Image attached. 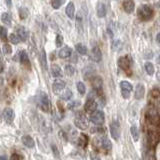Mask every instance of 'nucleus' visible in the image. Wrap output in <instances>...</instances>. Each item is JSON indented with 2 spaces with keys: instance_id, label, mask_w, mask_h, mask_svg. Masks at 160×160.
Instances as JSON below:
<instances>
[{
  "instance_id": "1",
  "label": "nucleus",
  "mask_w": 160,
  "mask_h": 160,
  "mask_svg": "<svg viewBox=\"0 0 160 160\" xmlns=\"http://www.w3.org/2000/svg\"><path fill=\"white\" fill-rule=\"evenodd\" d=\"M137 16L141 21H149L154 16L153 9L149 6V5L143 4L140 5L137 9Z\"/></svg>"
},
{
  "instance_id": "2",
  "label": "nucleus",
  "mask_w": 160,
  "mask_h": 160,
  "mask_svg": "<svg viewBox=\"0 0 160 160\" xmlns=\"http://www.w3.org/2000/svg\"><path fill=\"white\" fill-rule=\"evenodd\" d=\"M36 100H37V104H38L39 108L41 109L42 111L47 112L48 110H49V106H50L48 95L45 92H40L38 94Z\"/></svg>"
},
{
  "instance_id": "3",
  "label": "nucleus",
  "mask_w": 160,
  "mask_h": 160,
  "mask_svg": "<svg viewBox=\"0 0 160 160\" xmlns=\"http://www.w3.org/2000/svg\"><path fill=\"white\" fill-rule=\"evenodd\" d=\"M74 123L79 129H82V130L86 129L88 127L87 119L85 117V115L82 111L76 112V114H75V118H74Z\"/></svg>"
},
{
  "instance_id": "4",
  "label": "nucleus",
  "mask_w": 160,
  "mask_h": 160,
  "mask_svg": "<svg viewBox=\"0 0 160 160\" xmlns=\"http://www.w3.org/2000/svg\"><path fill=\"white\" fill-rule=\"evenodd\" d=\"M84 110H85V112L88 114H92L94 111L97 110V102L95 101V98L92 96V95L89 94L86 102L84 104Z\"/></svg>"
},
{
  "instance_id": "5",
  "label": "nucleus",
  "mask_w": 160,
  "mask_h": 160,
  "mask_svg": "<svg viewBox=\"0 0 160 160\" xmlns=\"http://www.w3.org/2000/svg\"><path fill=\"white\" fill-rule=\"evenodd\" d=\"M120 89H121V94L124 99H128L131 95V92L133 90L132 85L130 84L126 80H123V81L120 82Z\"/></svg>"
},
{
  "instance_id": "6",
  "label": "nucleus",
  "mask_w": 160,
  "mask_h": 160,
  "mask_svg": "<svg viewBox=\"0 0 160 160\" xmlns=\"http://www.w3.org/2000/svg\"><path fill=\"white\" fill-rule=\"evenodd\" d=\"M90 121L95 125H102L104 122V113L101 110H96L90 114Z\"/></svg>"
},
{
  "instance_id": "7",
  "label": "nucleus",
  "mask_w": 160,
  "mask_h": 160,
  "mask_svg": "<svg viewBox=\"0 0 160 160\" xmlns=\"http://www.w3.org/2000/svg\"><path fill=\"white\" fill-rule=\"evenodd\" d=\"M118 66L122 70L127 71V70H129L130 67H131V58H130L128 55L120 57L118 59Z\"/></svg>"
},
{
  "instance_id": "8",
  "label": "nucleus",
  "mask_w": 160,
  "mask_h": 160,
  "mask_svg": "<svg viewBox=\"0 0 160 160\" xmlns=\"http://www.w3.org/2000/svg\"><path fill=\"white\" fill-rule=\"evenodd\" d=\"M146 118L149 122H151L152 124H158L159 122V117L157 115L156 110L154 107H149L147 112H146Z\"/></svg>"
},
{
  "instance_id": "9",
  "label": "nucleus",
  "mask_w": 160,
  "mask_h": 160,
  "mask_svg": "<svg viewBox=\"0 0 160 160\" xmlns=\"http://www.w3.org/2000/svg\"><path fill=\"white\" fill-rule=\"evenodd\" d=\"M110 133H111V136L114 140H118L120 137V125L118 121L114 120L112 123L110 124Z\"/></svg>"
},
{
  "instance_id": "10",
  "label": "nucleus",
  "mask_w": 160,
  "mask_h": 160,
  "mask_svg": "<svg viewBox=\"0 0 160 160\" xmlns=\"http://www.w3.org/2000/svg\"><path fill=\"white\" fill-rule=\"evenodd\" d=\"M90 59L94 62H100L102 59V53L101 50L98 46H94L91 49V52H90Z\"/></svg>"
},
{
  "instance_id": "11",
  "label": "nucleus",
  "mask_w": 160,
  "mask_h": 160,
  "mask_svg": "<svg viewBox=\"0 0 160 160\" xmlns=\"http://www.w3.org/2000/svg\"><path fill=\"white\" fill-rule=\"evenodd\" d=\"M90 81H91V85L94 91H101L102 90V79L99 76H93L90 78Z\"/></svg>"
},
{
  "instance_id": "12",
  "label": "nucleus",
  "mask_w": 160,
  "mask_h": 160,
  "mask_svg": "<svg viewBox=\"0 0 160 160\" xmlns=\"http://www.w3.org/2000/svg\"><path fill=\"white\" fill-rule=\"evenodd\" d=\"M2 116H3V119L5 122L7 123H11L13 120H14V117H15V113L13 111V109L11 108H5L3 110V113H2Z\"/></svg>"
},
{
  "instance_id": "13",
  "label": "nucleus",
  "mask_w": 160,
  "mask_h": 160,
  "mask_svg": "<svg viewBox=\"0 0 160 160\" xmlns=\"http://www.w3.org/2000/svg\"><path fill=\"white\" fill-rule=\"evenodd\" d=\"M14 60H19L20 62H21L23 65H29L30 62H29V58H28V55L26 53V51H20L17 55H15L14 57Z\"/></svg>"
},
{
  "instance_id": "14",
  "label": "nucleus",
  "mask_w": 160,
  "mask_h": 160,
  "mask_svg": "<svg viewBox=\"0 0 160 160\" xmlns=\"http://www.w3.org/2000/svg\"><path fill=\"white\" fill-rule=\"evenodd\" d=\"M144 94H145V87L144 85L139 83L136 85V88H135V92H134V97L135 99L140 100L144 97Z\"/></svg>"
},
{
  "instance_id": "15",
  "label": "nucleus",
  "mask_w": 160,
  "mask_h": 160,
  "mask_svg": "<svg viewBox=\"0 0 160 160\" xmlns=\"http://www.w3.org/2000/svg\"><path fill=\"white\" fill-rule=\"evenodd\" d=\"M65 82L61 79H56L55 81L53 82L52 85V89H53V92L54 93H59L61 90H63L65 88Z\"/></svg>"
},
{
  "instance_id": "16",
  "label": "nucleus",
  "mask_w": 160,
  "mask_h": 160,
  "mask_svg": "<svg viewBox=\"0 0 160 160\" xmlns=\"http://www.w3.org/2000/svg\"><path fill=\"white\" fill-rule=\"evenodd\" d=\"M123 9L126 13H132L135 9L134 0H124L123 1Z\"/></svg>"
},
{
  "instance_id": "17",
  "label": "nucleus",
  "mask_w": 160,
  "mask_h": 160,
  "mask_svg": "<svg viewBox=\"0 0 160 160\" xmlns=\"http://www.w3.org/2000/svg\"><path fill=\"white\" fill-rule=\"evenodd\" d=\"M107 13V10H106V6L105 4L102 2H98L96 5V14L99 18H103L105 15Z\"/></svg>"
},
{
  "instance_id": "18",
  "label": "nucleus",
  "mask_w": 160,
  "mask_h": 160,
  "mask_svg": "<svg viewBox=\"0 0 160 160\" xmlns=\"http://www.w3.org/2000/svg\"><path fill=\"white\" fill-rule=\"evenodd\" d=\"M59 57L62 58V59H65V58H68L72 55V50L69 46H64L63 48H61L59 50Z\"/></svg>"
},
{
  "instance_id": "19",
  "label": "nucleus",
  "mask_w": 160,
  "mask_h": 160,
  "mask_svg": "<svg viewBox=\"0 0 160 160\" xmlns=\"http://www.w3.org/2000/svg\"><path fill=\"white\" fill-rule=\"evenodd\" d=\"M51 74H52V76L55 77V78L62 77L63 76V71H62V69L60 68L59 65L53 64L51 66Z\"/></svg>"
},
{
  "instance_id": "20",
  "label": "nucleus",
  "mask_w": 160,
  "mask_h": 160,
  "mask_svg": "<svg viewBox=\"0 0 160 160\" xmlns=\"http://www.w3.org/2000/svg\"><path fill=\"white\" fill-rule=\"evenodd\" d=\"M22 142L27 148H33L35 146L34 139L30 136V135H24V136L22 137Z\"/></svg>"
},
{
  "instance_id": "21",
  "label": "nucleus",
  "mask_w": 160,
  "mask_h": 160,
  "mask_svg": "<svg viewBox=\"0 0 160 160\" xmlns=\"http://www.w3.org/2000/svg\"><path fill=\"white\" fill-rule=\"evenodd\" d=\"M17 35L21 39V41H26L28 38V32L23 26H19L17 28Z\"/></svg>"
},
{
  "instance_id": "22",
  "label": "nucleus",
  "mask_w": 160,
  "mask_h": 160,
  "mask_svg": "<svg viewBox=\"0 0 160 160\" xmlns=\"http://www.w3.org/2000/svg\"><path fill=\"white\" fill-rule=\"evenodd\" d=\"M65 12H66L67 16L70 19L74 18V13H75V5L73 2H69L66 6V9H65Z\"/></svg>"
},
{
  "instance_id": "23",
  "label": "nucleus",
  "mask_w": 160,
  "mask_h": 160,
  "mask_svg": "<svg viewBox=\"0 0 160 160\" xmlns=\"http://www.w3.org/2000/svg\"><path fill=\"white\" fill-rule=\"evenodd\" d=\"M1 21H2L3 24L10 26V25H11V22H12L11 15H10L9 13H7V12H3L1 14Z\"/></svg>"
},
{
  "instance_id": "24",
  "label": "nucleus",
  "mask_w": 160,
  "mask_h": 160,
  "mask_svg": "<svg viewBox=\"0 0 160 160\" xmlns=\"http://www.w3.org/2000/svg\"><path fill=\"white\" fill-rule=\"evenodd\" d=\"M40 64L43 67L44 70L47 69V59H46V53H45V50L42 49L41 53H40Z\"/></svg>"
},
{
  "instance_id": "25",
  "label": "nucleus",
  "mask_w": 160,
  "mask_h": 160,
  "mask_svg": "<svg viewBox=\"0 0 160 160\" xmlns=\"http://www.w3.org/2000/svg\"><path fill=\"white\" fill-rule=\"evenodd\" d=\"M130 133H131V136L135 142H137L139 140V132H138V128L136 126H131L130 127Z\"/></svg>"
},
{
  "instance_id": "26",
  "label": "nucleus",
  "mask_w": 160,
  "mask_h": 160,
  "mask_svg": "<svg viewBox=\"0 0 160 160\" xmlns=\"http://www.w3.org/2000/svg\"><path fill=\"white\" fill-rule=\"evenodd\" d=\"M144 69H145V71H146V73L148 75H150V76L154 74V66H153V64L151 62H145Z\"/></svg>"
},
{
  "instance_id": "27",
  "label": "nucleus",
  "mask_w": 160,
  "mask_h": 160,
  "mask_svg": "<svg viewBox=\"0 0 160 160\" xmlns=\"http://www.w3.org/2000/svg\"><path fill=\"white\" fill-rule=\"evenodd\" d=\"M75 48H76L77 52L79 54H81V55H86L87 54V47L85 46V45H83V44H80V43L76 44Z\"/></svg>"
},
{
  "instance_id": "28",
  "label": "nucleus",
  "mask_w": 160,
  "mask_h": 160,
  "mask_svg": "<svg viewBox=\"0 0 160 160\" xmlns=\"http://www.w3.org/2000/svg\"><path fill=\"white\" fill-rule=\"evenodd\" d=\"M18 13H19V16H20V19H26L27 16L29 15V11L27 10V8L25 7H20L19 10H18Z\"/></svg>"
},
{
  "instance_id": "29",
  "label": "nucleus",
  "mask_w": 160,
  "mask_h": 160,
  "mask_svg": "<svg viewBox=\"0 0 160 160\" xmlns=\"http://www.w3.org/2000/svg\"><path fill=\"white\" fill-rule=\"evenodd\" d=\"M9 40H10V42H11L12 44H18L20 41H21V39L19 38V36L17 34H15V33H11L9 35Z\"/></svg>"
},
{
  "instance_id": "30",
  "label": "nucleus",
  "mask_w": 160,
  "mask_h": 160,
  "mask_svg": "<svg viewBox=\"0 0 160 160\" xmlns=\"http://www.w3.org/2000/svg\"><path fill=\"white\" fill-rule=\"evenodd\" d=\"M102 146H103L105 149H111L112 144H111V142H110V140L108 139L107 136H104V137L102 138Z\"/></svg>"
},
{
  "instance_id": "31",
  "label": "nucleus",
  "mask_w": 160,
  "mask_h": 160,
  "mask_svg": "<svg viewBox=\"0 0 160 160\" xmlns=\"http://www.w3.org/2000/svg\"><path fill=\"white\" fill-rule=\"evenodd\" d=\"M64 71H65V74L68 75V76H72V75L75 73V69L73 66H71V65H66L64 68Z\"/></svg>"
},
{
  "instance_id": "32",
  "label": "nucleus",
  "mask_w": 160,
  "mask_h": 160,
  "mask_svg": "<svg viewBox=\"0 0 160 160\" xmlns=\"http://www.w3.org/2000/svg\"><path fill=\"white\" fill-rule=\"evenodd\" d=\"M72 97V91L71 90L67 89L66 91H64V93L61 95V99L64 100V101H68V100H70V98Z\"/></svg>"
},
{
  "instance_id": "33",
  "label": "nucleus",
  "mask_w": 160,
  "mask_h": 160,
  "mask_svg": "<svg viewBox=\"0 0 160 160\" xmlns=\"http://www.w3.org/2000/svg\"><path fill=\"white\" fill-rule=\"evenodd\" d=\"M87 141H88L87 136L83 134L80 136V138H78V145L79 146H85V145L87 144Z\"/></svg>"
},
{
  "instance_id": "34",
  "label": "nucleus",
  "mask_w": 160,
  "mask_h": 160,
  "mask_svg": "<svg viewBox=\"0 0 160 160\" xmlns=\"http://www.w3.org/2000/svg\"><path fill=\"white\" fill-rule=\"evenodd\" d=\"M2 51L5 55H9V54H11L12 52V47H11V45H9V44H4L3 45V47H2Z\"/></svg>"
},
{
  "instance_id": "35",
  "label": "nucleus",
  "mask_w": 160,
  "mask_h": 160,
  "mask_svg": "<svg viewBox=\"0 0 160 160\" xmlns=\"http://www.w3.org/2000/svg\"><path fill=\"white\" fill-rule=\"evenodd\" d=\"M77 90L80 94H85L86 92V87H85V84L83 82H78L77 83Z\"/></svg>"
},
{
  "instance_id": "36",
  "label": "nucleus",
  "mask_w": 160,
  "mask_h": 160,
  "mask_svg": "<svg viewBox=\"0 0 160 160\" xmlns=\"http://www.w3.org/2000/svg\"><path fill=\"white\" fill-rule=\"evenodd\" d=\"M0 38L2 40L7 39V29L4 26H0Z\"/></svg>"
},
{
  "instance_id": "37",
  "label": "nucleus",
  "mask_w": 160,
  "mask_h": 160,
  "mask_svg": "<svg viewBox=\"0 0 160 160\" xmlns=\"http://www.w3.org/2000/svg\"><path fill=\"white\" fill-rule=\"evenodd\" d=\"M64 1H65V0H52V3H51L52 7L54 9H58L64 3Z\"/></svg>"
},
{
  "instance_id": "38",
  "label": "nucleus",
  "mask_w": 160,
  "mask_h": 160,
  "mask_svg": "<svg viewBox=\"0 0 160 160\" xmlns=\"http://www.w3.org/2000/svg\"><path fill=\"white\" fill-rule=\"evenodd\" d=\"M55 44H56L57 47H61L63 44V37L60 34H58L56 36V41H55Z\"/></svg>"
},
{
  "instance_id": "39",
  "label": "nucleus",
  "mask_w": 160,
  "mask_h": 160,
  "mask_svg": "<svg viewBox=\"0 0 160 160\" xmlns=\"http://www.w3.org/2000/svg\"><path fill=\"white\" fill-rule=\"evenodd\" d=\"M78 106H80V102L79 101H72V102H70L68 104V108L70 110H73L75 108H77Z\"/></svg>"
},
{
  "instance_id": "40",
  "label": "nucleus",
  "mask_w": 160,
  "mask_h": 160,
  "mask_svg": "<svg viewBox=\"0 0 160 160\" xmlns=\"http://www.w3.org/2000/svg\"><path fill=\"white\" fill-rule=\"evenodd\" d=\"M10 160H20V157H19V155L18 154H13L12 156H11V158H10Z\"/></svg>"
},
{
  "instance_id": "41",
  "label": "nucleus",
  "mask_w": 160,
  "mask_h": 160,
  "mask_svg": "<svg viewBox=\"0 0 160 160\" xmlns=\"http://www.w3.org/2000/svg\"><path fill=\"white\" fill-rule=\"evenodd\" d=\"M71 62H77V55L76 54H72L71 55Z\"/></svg>"
},
{
  "instance_id": "42",
  "label": "nucleus",
  "mask_w": 160,
  "mask_h": 160,
  "mask_svg": "<svg viewBox=\"0 0 160 160\" xmlns=\"http://www.w3.org/2000/svg\"><path fill=\"white\" fill-rule=\"evenodd\" d=\"M90 157H91V160H102L100 157L96 156V155H94V154H91V155H90Z\"/></svg>"
},
{
  "instance_id": "43",
  "label": "nucleus",
  "mask_w": 160,
  "mask_h": 160,
  "mask_svg": "<svg viewBox=\"0 0 160 160\" xmlns=\"http://www.w3.org/2000/svg\"><path fill=\"white\" fill-rule=\"evenodd\" d=\"M156 42L158 43V45L160 46V33H158V34L156 35Z\"/></svg>"
},
{
  "instance_id": "44",
  "label": "nucleus",
  "mask_w": 160,
  "mask_h": 160,
  "mask_svg": "<svg viewBox=\"0 0 160 160\" xmlns=\"http://www.w3.org/2000/svg\"><path fill=\"white\" fill-rule=\"evenodd\" d=\"M5 2H6V4L8 5L9 7L12 6V1H11V0H5Z\"/></svg>"
},
{
  "instance_id": "45",
  "label": "nucleus",
  "mask_w": 160,
  "mask_h": 160,
  "mask_svg": "<svg viewBox=\"0 0 160 160\" xmlns=\"http://www.w3.org/2000/svg\"><path fill=\"white\" fill-rule=\"evenodd\" d=\"M3 70H4V66H3L2 62H0V73H2Z\"/></svg>"
},
{
  "instance_id": "46",
  "label": "nucleus",
  "mask_w": 160,
  "mask_h": 160,
  "mask_svg": "<svg viewBox=\"0 0 160 160\" xmlns=\"http://www.w3.org/2000/svg\"><path fill=\"white\" fill-rule=\"evenodd\" d=\"M0 160H8V158L5 156V155H1V156H0Z\"/></svg>"
},
{
  "instance_id": "47",
  "label": "nucleus",
  "mask_w": 160,
  "mask_h": 160,
  "mask_svg": "<svg viewBox=\"0 0 160 160\" xmlns=\"http://www.w3.org/2000/svg\"><path fill=\"white\" fill-rule=\"evenodd\" d=\"M2 84H3V78L0 76V86H1Z\"/></svg>"
},
{
  "instance_id": "48",
  "label": "nucleus",
  "mask_w": 160,
  "mask_h": 160,
  "mask_svg": "<svg viewBox=\"0 0 160 160\" xmlns=\"http://www.w3.org/2000/svg\"><path fill=\"white\" fill-rule=\"evenodd\" d=\"M157 62H158V63L160 64V54H159V56L157 57Z\"/></svg>"
},
{
  "instance_id": "49",
  "label": "nucleus",
  "mask_w": 160,
  "mask_h": 160,
  "mask_svg": "<svg viewBox=\"0 0 160 160\" xmlns=\"http://www.w3.org/2000/svg\"><path fill=\"white\" fill-rule=\"evenodd\" d=\"M1 60H2V53L0 51V62H1Z\"/></svg>"
},
{
  "instance_id": "50",
  "label": "nucleus",
  "mask_w": 160,
  "mask_h": 160,
  "mask_svg": "<svg viewBox=\"0 0 160 160\" xmlns=\"http://www.w3.org/2000/svg\"><path fill=\"white\" fill-rule=\"evenodd\" d=\"M156 5H157V6H158V7L160 8V0H158V2L156 3Z\"/></svg>"
},
{
  "instance_id": "51",
  "label": "nucleus",
  "mask_w": 160,
  "mask_h": 160,
  "mask_svg": "<svg viewBox=\"0 0 160 160\" xmlns=\"http://www.w3.org/2000/svg\"><path fill=\"white\" fill-rule=\"evenodd\" d=\"M157 78H158V80H160V71H159L158 74H157Z\"/></svg>"
}]
</instances>
